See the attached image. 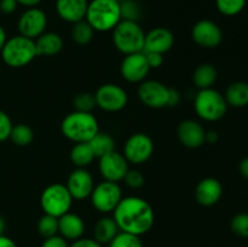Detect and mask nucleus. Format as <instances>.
<instances>
[{
	"instance_id": "obj_1",
	"label": "nucleus",
	"mask_w": 248,
	"mask_h": 247,
	"mask_svg": "<svg viewBox=\"0 0 248 247\" xmlns=\"http://www.w3.org/2000/svg\"><path fill=\"white\" fill-rule=\"evenodd\" d=\"M113 213V218L120 232H130L137 236L147 234L155 222L152 205L140 196L123 198Z\"/></svg>"
},
{
	"instance_id": "obj_2",
	"label": "nucleus",
	"mask_w": 248,
	"mask_h": 247,
	"mask_svg": "<svg viewBox=\"0 0 248 247\" xmlns=\"http://www.w3.org/2000/svg\"><path fill=\"white\" fill-rule=\"evenodd\" d=\"M63 136L74 143L90 142L98 133L99 125L92 113L72 111L61 124Z\"/></svg>"
},
{
	"instance_id": "obj_3",
	"label": "nucleus",
	"mask_w": 248,
	"mask_h": 247,
	"mask_svg": "<svg viewBox=\"0 0 248 247\" xmlns=\"http://www.w3.org/2000/svg\"><path fill=\"white\" fill-rule=\"evenodd\" d=\"M85 19L94 31H113L121 21L120 2L114 0H91Z\"/></svg>"
},
{
	"instance_id": "obj_4",
	"label": "nucleus",
	"mask_w": 248,
	"mask_h": 247,
	"mask_svg": "<svg viewBox=\"0 0 248 247\" xmlns=\"http://www.w3.org/2000/svg\"><path fill=\"white\" fill-rule=\"evenodd\" d=\"M113 43L123 55L143 52L145 31L138 22L121 19L113 29Z\"/></svg>"
},
{
	"instance_id": "obj_5",
	"label": "nucleus",
	"mask_w": 248,
	"mask_h": 247,
	"mask_svg": "<svg viewBox=\"0 0 248 247\" xmlns=\"http://www.w3.org/2000/svg\"><path fill=\"white\" fill-rule=\"evenodd\" d=\"M194 109L199 118L212 123L224 118L228 110V103L224 94L211 87L199 90L194 99Z\"/></svg>"
},
{
	"instance_id": "obj_6",
	"label": "nucleus",
	"mask_w": 248,
	"mask_h": 247,
	"mask_svg": "<svg viewBox=\"0 0 248 247\" xmlns=\"http://www.w3.org/2000/svg\"><path fill=\"white\" fill-rule=\"evenodd\" d=\"M35 41L22 35L7 39L1 50L5 64L11 68H23L36 57Z\"/></svg>"
},
{
	"instance_id": "obj_7",
	"label": "nucleus",
	"mask_w": 248,
	"mask_h": 247,
	"mask_svg": "<svg viewBox=\"0 0 248 247\" xmlns=\"http://www.w3.org/2000/svg\"><path fill=\"white\" fill-rule=\"evenodd\" d=\"M74 199L70 195L67 185L53 183L46 186L40 196V206L45 215L60 218L70 211Z\"/></svg>"
},
{
	"instance_id": "obj_8",
	"label": "nucleus",
	"mask_w": 248,
	"mask_h": 247,
	"mask_svg": "<svg viewBox=\"0 0 248 247\" xmlns=\"http://www.w3.org/2000/svg\"><path fill=\"white\" fill-rule=\"evenodd\" d=\"M92 206L101 213L114 212L123 199L121 188L118 183L103 181L94 185L91 195Z\"/></svg>"
},
{
	"instance_id": "obj_9",
	"label": "nucleus",
	"mask_w": 248,
	"mask_h": 247,
	"mask_svg": "<svg viewBox=\"0 0 248 247\" xmlns=\"http://www.w3.org/2000/svg\"><path fill=\"white\" fill-rule=\"evenodd\" d=\"M154 142L148 135L142 132L130 136L124 145V156L128 164L142 165L152 157Z\"/></svg>"
},
{
	"instance_id": "obj_10",
	"label": "nucleus",
	"mask_w": 248,
	"mask_h": 247,
	"mask_svg": "<svg viewBox=\"0 0 248 247\" xmlns=\"http://www.w3.org/2000/svg\"><path fill=\"white\" fill-rule=\"evenodd\" d=\"M94 97L97 107L109 113L123 110L128 102L127 92L116 84L102 85L97 89Z\"/></svg>"
},
{
	"instance_id": "obj_11",
	"label": "nucleus",
	"mask_w": 248,
	"mask_h": 247,
	"mask_svg": "<svg viewBox=\"0 0 248 247\" xmlns=\"http://www.w3.org/2000/svg\"><path fill=\"white\" fill-rule=\"evenodd\" d=\"M47 26V17L46 14L39 7H29L18 18L19 35L35 40L36 38L45 33Z\"/></svg>"
},
{
	"instance_id": "obj_12",
	"label": "nucleus",
	"mask_w": 248,
	"mask_h": 247,
	"mask_svg": "<svg viewBox=\"0 0 248 247\" xmlns=\"http://www.w3.org/2000/svg\"><path fill=\"white\" fill-rule=\"evenodd\" d=\"M170 87L157 80H144L138 87V98L144 106L153 109L167 107Z\"/></svg>"
},
{
	"instance_id": "obj_13",
	"label": "nucleus",
	"mask_w": 248,
	"mask_h": 247,
	"mask_svg": "<svg viewBox=\"0 0 248 247\" xmlns=\"http://www.w3.org/2000/svg\"><path fill=\"white\" fill-rule=\"evenodd\" d=\"M98 170L104 181L119 183V182L124 181L126 173H127L128 162L121 153L114 150V152L99 157Z\"/></svg>"
},
{
	"instance_id": "obj_14",
	"label": "nucleus",
	"mask_w": 248,
	"mask_h": 247,
	"mask_svg": "<svg viewBox=\"0 0 248 247\" xmlns=\"http://www.w3.org/2000/svg\"><path fill=\"white\" fill-rule=\"evenodd\" d=\"M191 38L203 48H216L223 40V31L216 22L211 19H201L194 24Z\"/></svg>"
},
{
	"instance_id": "obj_15",
	"label": "nucleus",
	"mask_w": 248,
	"mask_h": 247,
	"mask_svg": "<svg viewBox=\"0 0 248 247\" xmlns=\"http://www.w3.org/2000/svg\"><path fill=\"white\" fill-rule=\"evenodd\" d=\"M150 67L147 62L144 52L131 53L124 57L120 65L121 77L128 82L140 84L147 79Z\"/></svg>"
},
{
	"instance_id": "obj_16",
	"label": "nucleus",
	"mask_w": 248,
	"mask_h": 247,
	"mask_svg": "<svg viewBox=\"0 0 248 247\" xmlns=\"http://www.w3.org/2000/svg\"><path fill=\"white\" fill-rule=\"evenodd\" d=\"M70 195L75 200H85L90 198L94 188L92 174L86 169H75L68 177L65 183Z\"/></svg>"
},
{
	"instance_id": "obj_17",
	"label": "nucleus",
	"mask_w": 248,
	"mask_h": 247,
	"mask_svg": "<svg viewBox=\"0 0 248 247\" xmlns=\"http://www.w3.org/2000/svg\"><path fill=\"white\" fill-rule=\"evenodd\" d=\"M177 136L178 139L184 147L190 148V149H196L201 145L205 144V136L206 131L200 123L195 120L182 121L177 128Z\"/></svg>"
},
{
	"instance_id": "obj_18",
	"label": "nucleus",
	"mask_w": 248,
	"mask_h": 247,
	"mask_svg": "<svg viewBox=\"0 0 248 247\" xmlns=\"http://www.w3.org/2000/svg\"><path fill=\"white\" fill-rule=\"evenodd\" d=\"M174 44V35L170 29L165 27H156L145 33L144 50L165 55L172 48Z\"/></svg>"
},
{
	"instance_id": "obj_19",
	"label": "nucleus",
	"mask_w": 248,
	"mask_h": 247,
	"mask_svg": "<svg viewBox=\"0 0 248 247\" xmlns=\"http://www.w3.org/2000/svg\"><path fill=\"white\" fill-rule=\"evenodd\" d=\"M223 195V185L213 177L201 179L195 189V199L200 205L210 207L216 205Z\"/></svg>"
},
{
	"instance_id": "obj_20",
	"label": "nucleus",
	"mask_w": 248,
	"mask_h": 247,
	"mask_svg": "<svg viewBox=\"0 0 248 247\" xmlns=\"http://www.w3.org/2000/svg\"><path fill=\"white\" fill-rule=\"evenodd\" d=\"M89 0H56V11L65 22L77 23L85 19Z\"/></svg>"
},
{
	"instance_id": "obj_21",
	"label": "nucleus",
	"mask_w": 248,
	"mask_h": 247,
	"mask_svg": "<svg viewBox=\"0 0 248 247\" xmlns=\"http://www.w3.org/2000/svg\"><path fill=\"white\" fill-rule=\"evenodd\" d=\"M85 232V222L79 215L68 212L58 218V234L65 240H75L82 237Z\"/></svg>"
},
{
	"instance_id": "obj_22",
	"label": "nucleus",
	"mask_w": 248,
	"mask_h": 247,
	"mask_svg": "<svg viewBox=\"0 0 248 247\" xmlns=\"http://www.w3.org/2000/svg\"><path fill=\"white\" fill-rule=\"evenodd\" d=\"M34 41L38 56H55L63 48L62 38L60 34L53 31H45Z\"/></svg>"
},
{
	"instance_id": "obj_23",
	"label": "nucleus",
	"mask_w": 248,
	"mask_h": 247,
	"mask_svg": "<svg viewBox=\"0 0 248 247\" xmlns=\"http://www.w3.org/2000/svg\"><path fill=\"white\" fill-rule=\"evenodd\" d=\"M120 232L118 224L113 217H102L97 220L93 229V239L101 245L109 244Z\"/></svg>"
},
{
	"instance_id": "obj_24",
	"label": "nucleus",
	"mask_w": 248,
	"mask_h": 247,
	"mask_svg": "<svg viewBox=\"0 0 248 247\" xmlns=\"http://www.w3.org/2000/svg\"><path fill=\"white\" fill-rule=\"evenodd\" d=\"M224 97L228 106L234 108H244L248 106V82L235 81L230 84Z\"/></svg>"
},
{
	"instance_id": "obj_25",
	"label": "nucleus",
	"mask_w": 248,
	"mask_h": 247,
	"mask_svg": "<svg viewBox=\"0 0 248 247\" xmlns=\"http://www.w3.org/2000/svg\"><path fill=\"white\" fill-rule=\"evenodd\" d=\"M218 72L211 63H202L199 65L193 74V82L199 90L211 89L217 81Z\"/></svg>"
},
{
	"instance_id": "obj_26",
	"label": "nucleus",
	"mask_w": 248,
	"mask_h": 247,
	"mask_svg": "<svg viewBox=\"0 0 248 247\" xmlns=\"http://www.w3.org/2000/svg\"><path fill=\"white\" fill-rule=\"evenodd\" d=\"M94 153L89 142L75 143L70 150V161L78 169H86L94 160Z\"/></svg>"
},
{
	"instance_id": "obj_27",
	"label": "nucleus",
	"mask_w": 248,
	"mask_h": 247,
	"mask_svg": "<svg viewBox=\"0 0 248 247\" xmlns=\"http://www.w3.org/2000/svg\"><path fill=\"white\" fill-rule=\"evenodd\" d=\"M89 143L91 145L92 150H93L94 156L98 157V159L115 150V140H114V138L109 133L102 132V131H98V133Z\"/></svg>"
},
{
	"instance_id": "obj_28",
	"label": "nucleus",
	"mask_w": 248,
	"mask_h": 247,
	"mask_svg": "<svg viewBox=\"0 0 248 247\" xmlns=\"http://www.w3.org/2000/svg\"><path fill=\"white\" fill-rule=\"evenodd\" d=\"M94 31L86 19L77 22L73 24L72 38L78 45H87L93 39Z\"/></svg>"
},
{
	"instance_id": "obj_29",
	"label": "nucleus",
	"mask_w": 248,
	"mask_h": 247,
	"mask_svg": "<svg viewBox=\"0 0 248 247\" xmlns=\"http://www.w3.org/2000/svg\"><path fill=\"white\" fill-rule=\"evenodd\" d=\"M9 139L12 140V143L18 147H27L31 144L34 139V132L28 125L24 124H18V125L12 126L11 135Z\"/></svg>"
},
{
	"instance_id": "obj_30",
	"label": "nucleus",
	"mask_w": 248,
	"mask_h": 247,
	"mask_svg": "<svg viewBox=\"0 0 248 247\" xmlns=\"http://www.w3.org/2000/svg\"><path fill=\"white\" fill-rule=\"evenodd\" d=\"M38 232L44 239H48L58 234V218L53 216L45 215L39 219Z\"/></svg>"
},
{
	"instance_id": "obj_31",
	"label": "nucleus",
	"mask_w": 248,
	"mask_h": 247,
	"mask_svg": "<svg viewBox=\"0 0 248 247\" xmlns=\"http://www.w3.org/2000/svg\"><path fill=\"white\" fill-rule=\"evenodd\" d=\"M73 106H74V109L77 111L92 113V110L97 107L94 93H91V92H80L73 99Z\"/></svg>"
},
{
	"instance_id": "obj_32",
	"label": "nucleus",
	"mask_w": 248,
	"mask_h": 247,
	"mask_svg": "<svg viewBox=\"0 0 248 247\" xmlns=\"http://www.w3.org/2000/svg\"><path fill=\"white\" fill-rule=\"evenodd\" d=\"M247 0H216L218 11L224 16H236L246 6Z\"/></svg>"
},
{
	"instance_id": "obj_33",
	"label": "nucleus",
	"mask_w": 248,
	"mask_h": 247,
	"mask_svg": "<svg viewBox=\"0 0 248 247\" xmlns=\"http://www.w3.org/2000/svg\"><path fill=\"white\" fill-rule=\"evenodd\" d=\"M121 19L138 22L142 15V9L137 0H123L120 2Z\"/></svg>"
},
{
	"instance_id": "obj_34",
	"label": "nucleus",
	"mask_w": 248,
	"mask_h": 247,
	"mask_svg": "<svg viewBox=\"0 0 248 247\" xmlns=\"http://www.w3.org/2000/svg\"><path fill=\"white\" fill-rule=\"evenodd\" d=\"M108 245L109 247H143L140 236L125 232H119Z\"/></svg>"
},
{
	"instance_id": "obj_35",
	"label": "nucleus",
	"mask_w": 248,
	"mask_h": 247,
	"mask_svg": "<svg viewBox=\"0 0 248 247\" xmlns=\"http://www.w3.org/2000/svg\"><path fill=\"white\" fill-rule=\"evenodd\" d=\"M230 228L235 235L240 237H248V213L242 212L234 216L230 222Z\"/></svg>"
},
{
	"instance_id": "obj_36",
	"label": "nucleus",
	"mask_w": 248,
	"mask_h": 247,
	"mask_svg": "<svg viewBox=\"0 0 248 247\" xmlns=\"http://www.w3.org/2000/svg\"><path fill=\"white\" fill-rule=\"evenodd\" d=\"M124 181H125L126 185L132 189H140L144 185V176L135 169H128Z\"/></svg>"
},
{
	"instance_id": "obj_37",
	"label": "nucleus",
	"mask_w": 248,
	"mask_h": 247,
	"mask_svg": "<svg viewBox=\"0 0 248 247\" xmlns=\"http://www.w3.org/2000/svg\"><path fill=\"white\" fill-rule=\"evenodd\" d=\"M12 121L5 111L0 110V142L9 139L12 130Z\"/></svg>"
},
{
	"instance_id": "obj_38",
	"label": "nucleus",
	"mask_w": 248,
	"mask_h": 247,
	"mask_svg": "<svg viewBox=\"0 0 248 247\" xmlns=\"http://www.w3.org/2000/svg\"><path fill=\"white\" fill-rule=\"evenodd\" d=\"M147 58V62L149 64L150 69H155V68H159L160 65L164 63V55L156 52H149V51H143Z\"/></svg>"
},
{
	"instance_id": "obj_39",
	"label": "nucleus",
	"mask_w": 248,
	"mask_h": 247,
	"mask_svg": "<svg viewBox=\"0 0 248 247\" xmlns=\"http://www.w3.org/2000/svg\"><path fill=\"white\" fill-rule=\"evenodd\" d=\"M41 247H69V245L64 237L61 235H55V236L44 240Z\"/></svg>"
},
{
	"instance_id": "obj_40",
	"label": "nucleus",
	"mask_w": 248,
	"mask_h": 247,
	"mask_svg": "<svg viewBox=\"0 0 248 247\" xmlns=\"http://www.w3.org/2000/svg\"><path fill=\"white\" fill-rule=\"evenodd\" d=\"M69 247H103L99 242H97L94 239H89V237H80V239L73 241Z\"/></svg>"
},
{
	"instance_id": "obj_41",
	"label": "nucleus",
	"mask_w": 248,
	"mask_h": 247,
	"mask_svg": "<svg viewBox=\"0 0 248 247\" xmlns=\"http://www.w3.org/2000/svg\"><path fill=\"white\" fill-rule=\"evenodd\" d=\"M18 2L16 0H0V11L5 15H11L16 11Z\"/></svg>"
},
{
	"instance_id": "obj_42",
	"label": "nucleus",
	"mask_w": 248,
	"mask_h": 247,
	"mask_svg": "<svg viewBox=\"0 0 248 247\" xmlns=\"http://www.w3.org/2000/svg\"><path fill=\"white\" fill-rule=\"evenodd\" d=\"M181 101V93L178 90L170 89L169 92V101H167V107H176Z\"/></svg>"
},
{
	"instance_id": "obj_43",
	"label": "nucleus",
	"mask_w": 248,
	"mask_h": 247,
	"mask_svg": "<svg viewBox=\"0 0 248 247\" xmlns=\"http://www.w3.org/2000/svg\"><path fill=\"white\" fill-rule=\"evenodd\" d=\"M218 139H219V136L216 131H206L205 142L210 143V144H215V143L218 142Z\"/></svg>"
},
{
	"instance_id": "obj_44",
	"label": "nucleus",
	"mask_w": 248,
	"mask_h": 247,
	"mask_svg": "<svg viewBox=\"0 0 248 247\" xmlns=\"http://www.w3.org/2000/svg\"><path fill=\"white\" fill-rule=\"evenodd\" d=\"M239 171H240V173H241L242 177H245V178L248 179V156L244 157V159L240 161Z\"/></svg>"
},
{
	"instance_id": "obj_45",
	"label": "nucleus",
	"mask_w": 248,
	"mask_h": 247,
	"mask_svg": "<svg viewBox=\"0 0 248 247\" xmlns=\"http://www.w3.org/2000/svg\"><path fill=\"white\" fill-rule=\"evenodd\" d=\"M0 247H17V245L9 236L0 235Z\"/></svg>"
},
{
	"instance_id": "obj_46",
	"label": "nucleus",
	"mask_w": 248,
	"mask_h": 247,
	"mask_svg": "<svg viewBox=\"0 0 248 247\" xmlns=\"http://www.w3.org/2000/svg\"><path fill=\"white\" fill-rule=\"evenodd\" d=\"M18 2V5H22V6L26 7H36L41 2V0H16Z\"/></svg>"
},
{
	"instance_id": "obj_47",
	"label": "nucleus",
	"mask_w": 248,
	"mask_h": 247,
	"mask_svg": "<svg viewBox=\"0 0 248 247\" xmlns=\"http://www.w3.org/2000/svg\"><path fill=\"white\" fill-rule=\"evenodd\" d=\"M6 40H7L6 31H5V29L0 26V52H1V50H2V47H4Z\"/></svg>"
},
{
	"instance_id": "obj_48",
	"label": "nucleus",
	"mask_w": 248,
	"mask_h": 247,
	"mask_svg": "<svg viewBox=\"0 0 248 247\" xmlns=\"http://www.w3.org/2000/svg\"><path fill=\"white\" fill-rule=\"evenodd\" d=\"M5 228H6V222H5L4 218L0 216V235H4Z\"/></svg>"
},
{
	"instance_id": "obj_49",
	"label": "nucleus",
	"mask_w": 248,
	"mask_h": 247,
	"mask_svg": "<svg viewBox=\"0 0 248 247\" xmlns=\"http://www.w3.org/2000/svg\"><path fill=\"white\" fill-rule=\"evenodd\" d=\"M114 1H116V2H121V1H123V0H114Z\"/></svg>"
}]
</instances>
